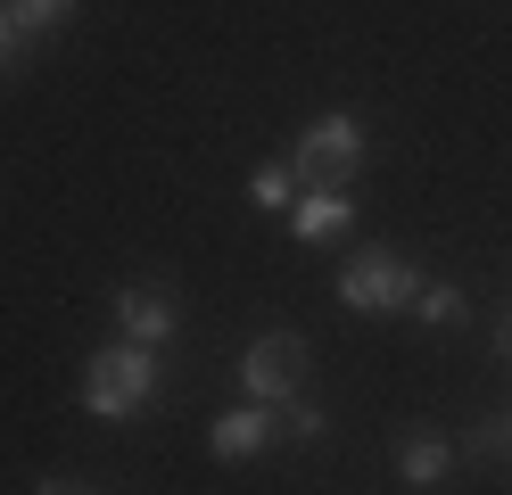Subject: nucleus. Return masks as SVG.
I'll use <instances>...</instances> for the list:
<instances>
[{"mask_svg": "<svg viewBox=\"0 0 512 495\" xmlns=\"http://www.w3.org/2000/svg\"><path fill=\"white\" fill-rule=\"evenodd\" d=\"M34 495H100V487H91V479H42Z\"/></svg>", "mask_w": 512, "mask_h": 495, "instance_id": "obj_15", "label": "nucleus"}, {"mask_svg": "<svg viewBox=\"0 0 512 495\" xmlns=\"http://www.w3.org/2000/svg\"><path fill=\"white\" fill-rule=\"evenodd\" d=\"M25 50L34 42H25V25L9 17V0H0V66H25Z\"/></svg>", "mask_w": 512, "mask_h": 495, "instance_id": "obj_14", "label": "nucleus"}, {"mask_svg": "<svg viewBox=\"0 0 512 495\" xmlns=\"http://www.w3.org/2000/svg\"><path fill=\"white\" fill-rule=\"evenodd\" d=\"M157 388H166V363H157V347H133V339H116L83 363V413H100V421H141L157 405Z\"/></svg>", "mask_w": 512, "mask_h": 495, "instance_id": "obj_1", "label": "nucleus"}, {"mask_svg": "<svg viewBox=\"0 0 512 495\" xmlns=\"http://www.w3.org/2000/svg\"><path fill=\"white\" fill-rule=\"evenodd\" d=\"M413 289H422V264L405 248H356L339 273V306L347 314H405Z\"/></svg>", "mask_w": 512, "mask_h": 495, "instance_id": "obj_3", "label": "nucleus"}, {"mask_svg": "<svg viewBox=\"0 0 512 495\" xmlns=\"http://www.w3.org/2000/svg\"><path fill=\"white\" fill-rule=\"evenodd\" d=\"M496 355H504V363H512V306H504V314H496Z\"/></svg>", "mask_w": 512, "mask_h": 495, "instance_id": "obj_16", "label": "nucleus"}, {"mask_svg": "<svg viewBox=\"0 0 512 495\" xmlns=\"http://www.w3.org/2000/svg\"><path fill=\"white\" fill-rule=\"evenodd\" d=\"M248 198H256V207H298V174H290V157H281V165H256V174H248Z\"/></svg>", "mask_w": 512, "mask_h": 495, "instance_id": "obj_11", "label": "nucleus"}, {"mask_svg": "<svg viewBox=\"0 0 512 495\" xmlns=\"http://www.w3.org/2000/svg\"><path fill=\"white\" fill-rule=\"evenodd\" d=\"M397 471L413 479V487H438L446 471H455V438H446V429H405V446H397Z\"/></svg>", "mask_w": 512, "mask_h": 495, "instance_id": "obj_8", "label": "nucleus"}, {"mask_svg": "<svg viewBox=\"0 0 512 495\" xmlns=\"http://www.w3.org/2000/svg\"><path fill=\"white\" fill-rule=\"evenodd\" d=\"M290 174L306 182V190H347L364 174V124L347 116V108H323L298 141H290Z\"/></svg>", "mask_w": 512, "mask_h": 495, "instance_id": "obj_2", "label": "nucleus"}, {"mask_svg": "<svg viewBox=\"0 0 512 495\" xmlns=\"http://www.w3.org/2000/svg\"><path fill=\"white\" fill-rule=\"evenodd\" d=\"M207 446H215V462H256V454L281 446V421H273V405H240L207 429Z\"/></svg>", "mask_w": 512, "mask_h": 495, "instance_id": "obj_6", "label": "nucleus"}, {"mask_svg": "<svg viewBox=\"0 0 512 495\" xmlns=\"http://www.w3.org/2000/svg\"><path fill=\"white\" fill-rule=\"evenodd\" d=\"M496 454H512L504 446V421H479L471 438H455V462H496Z\"/></svg>", "mask_w": 512, "mask_h": 495, "instance_id": "obj_13", "label": "nucleus"}, {"mask_svg": "<svg viewBox=\"0 0 512 495\" xmlns=\"http://www.w3.org/2000/svg\"><path fill=\"white\" fill-rule=\"evenodd\" d=\"M240 388H248V405H290V396L306 388V339H298V330L248 339L240 347Z\"/></svg>", "mask_w": 512, "mask_h": 495, "instance_id": "obj_4", "label": "nucleus"}, {"mask_svg": "<svg viewBox=\"0 0 512 495\" xmlns=\"http://www.w3.org/2000/svg\"><path fill=\"white\" fill-rule=\"evenodd\" d=\"M347 223H356V198H347V190H298V207H290V231L306 248L347 240Z\"/></svg>", "mask_w": 512, "mask_h": 495, "instance_id": "obj_7", "label": "nucleus"}, {"mask_svg": "<svg viewBox=\"0 0 512 495\" xmlns=\"http://www.w3.org/2000/svg\"><path fill=\"white\" fill-rule=\"evenodd\" d=\"M405 314L422 322V330H463L471 306H463V289H455V281H430V273H422V289H413V306H405Z\"/></svg>", "mask_w": 512, "mask_h": 495, "instance_id": "obj_9", "label": "nucleus"}, {"mask_svg": "<svg viewBox=\"0 0 512 495\" xmlns=\"http://www.w3.org/2000/svg\"><path fill=\"white\" fill-rule=\"evenodd\" d=\"M116 339H133V347H166L174 330H182V306H174V289H157V281H133V289H116Z\"/></svg>", "mask_w": 512, "mask_h": 495, "instance_id": "obj_5", "label": "nucleus"}, {"mask_svg": "<svg viewBox=\"0 0 512 495\" xmlns=\"http://www.w3.org/2000/svg\"><path fill=\"white\" fill-rule=\"evenodd\" d=\"M504 446H512V413H504Z\"/></svg>", "mask_w": 512, "mask_h": 495, "instance_id": "obj_17", "label": "nucleus"}, {"mask_svg": "<svg viewBox=\"0 0 512 495\" xmlns=\"http://www.w3.org/2000/svg\"><path fill=\"white\" fill-rule=\"evenodd\" d=\"M9 17L25 25V42H42V33H58L75 17V0H9Z\"/></svg>", "mask_w": 512, "mask_h": 495, "instance_id": "obj_12", "label": "nucleus"}, {"mask_svg": "<svg viewBox=\"0 0 512 495\" xmlns=\"http://www.w3.org/2000/svg\"><path fill=\"white\" fill-rule=\"evenodd\" d=\"M273 421H281V438H290V446H323V438H331V413H323V405H306V396L273 405Z\"/></svg>", "mask_w": 512, "mask_h": 495, "instance_id": "obj_10", "label": "nucleus"}]
</instances>
